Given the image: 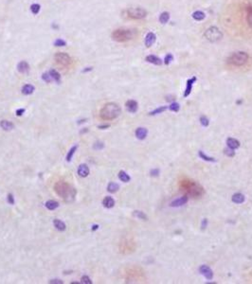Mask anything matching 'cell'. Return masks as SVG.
I'll use <instances>...</instances> for the list:
<instances>
[{
    "label": "cell",
    "mask_w": 252,
    "mask_h": 284,
    "mask_svg": "<svg viewBox=\"0 0 252 284\" xmlns=\"http://www.w3.org/2000/svg\"><path fill=\"white\" fill-rule=\"evenodd\" d=\"M40 9H41V7H40L39 4H32L30 6V11H31V12L33 14H39Z\"/></svg>",
    "instance_id": "36"
},
{
    "label": "cell",
    "mask_w": 252,
    "mask_h": 284,
    "mask_svg": "<svg viewBox=\"0 0 252 284\" xmlns=\"http://www.w3.org/2000/svg\"><path fill=\"white\" fill-rule=\"evenodd\" d=\"M30 69V66L26 61H22L17 64V70L20 73H27Z\"/></svg>",
    "instance_id": "19"
},
{
    "label": "cell",
    "mask_w": 252,
    "mask_h": 284,
    "mask_svg": "<svg viewBox=\"0 0 252 284\" xmlns=\"http://www.w3.org/2000/svg\"><path fill=\"white\" fill-rule=\"evenodd\" d=\"M188 201H189V197L187 196V195H184V196L174 199L173 201H172V203L170 204V205L172 207H182L184 205H186L188 203Z\"/></svg>",
    "instance_id": "10"
},
{
    "label": "cell",
    "mask_w": 252,
    "mask_h": 284,
    "mask_svg": "<svg viewBox=\"0 0 252 284\" xmlns=\"http://www.w3.org/2000/svg\"><path fill=\"white\" fill-rule=\"evenodd\" d=\"M0 126H1V128L4 130V131H11V130L14 129V123L11 122V121H8V120H2L1 122H0Z\"/></svg>",
    "instance_id": "21"
},
{
    "label": "cell",
    "mask_w": 252,
    "mask_h": 284,
    "mask_svg": "<svg viewBox=\"0 0 252 284\" xmlns=\"http://www.w3.org/2000/svg\"><path fill=\"white\" fill-rule=\"evenodd\" d=\"M78 174L81 177H86L89 174V168L86 164H82L78 168Z\"/></svg>",
    "instance_id": "16"
},
{
    "label": "cell",
    "mask_w": 252,
    "mask_h": 284,
    "mask_svg": "<svg viewBox=\"0 0 252 284\" xmlns=\"http://www.w3.org/2000/svg\"><path fill=\"white\" fill-rule=\"evenodd\" d=\"M168 108H169V106H159V107H157L156 109H154V110H153V111H151V112L149 113V116H156V115H158V114L163 113L164 111H166Z\"/></svg>",
    "instance_id": "28"
},
{
    "label": "cell",
    "mask_w": 252,
    "mask_h": 284,
    "mask_svg": "<svg viewBox=\"0 0 252 284\" xmlns=\"http://www.w3.org/2000/svg\"><path fill=\"white\" fill-rule=\"evenodd\" d=\"M109 127H110L109 124H105V125H100L99 128L100 129H106V128H109Z\"/></svg>",
    "instance_id": "49"
},
{
    "label": "cell",
    "mask_w": 252,
    "mask_h": 284,
    "mask_svg": "<svg viewBox=\"0 0 252 284\" xmlns=\"http://www.w3.org/2000/svg\"><path fill=\"white\" fill-rule=\"evenodd\" d=\"M199 272L202 276H204L205 279L208 280H211L213 279V271L211 269V267L208 265H201L199 268Z\"/></svg>",
    "instance_id": "9"
},
{
    "label": "cell",
    "mask_w": 252,
    "mask_h": 284,
    "mask_svg": "<svg viewBox=\"0 0 252 284\" xmlns=\"http://www.w3.org/2000/svg\"><path fill=\"white\" fill-rule=\"evenodd\" d=\"M222 32L220 31L217 27H211L209 28L205 32V37L207 38V40H209L211 43H215V42H218L220 39L222 38Z\"/></svg>",
    "instance_id": "6"
},
{
    "label": "cell",
    "mask_w": 252,
    "mask_h": 284,
    "mask_svg": "<svg viewBox=\"0 0 252 284\" xmlns=\"http://www.w3.org/2000/svg\"><path fill=\"white\" fill-rule=\"evenodd\" d=\"M121 107L115 102H108L102 107L100 116L103 120H113L121 115Z\"/></svg>",
    "instance_id": "3"
},
{
    "label": "cell",
    "mask_w": 252,
    "mask_h": 284,
    "mask_svg": "<svg viewBox=\"0 0 252 284\" xmlns=\"http://www.w3.org/2000/svg\"><path fill=\"white\" fill-rule=\"evenodd\" d=\"M54 190L66 202H72L76 196V189L64 181L57 182L54 186Z\"/></svg>",
    "instance_id": "1"
},
{
    "label": "cell",
    "mask_w": 252,
    "mask_h": 284,
    "mask_svg": "<svg viewBox=\"0 0 252 284\" xmlns=\"http://www.w3.org/2000/svg\"><path fill=\"white\" fill-rule=\"evenodd\" d=\"M160 174V171H159V169H152L151 171H150V175L151 176H158V174Z\"/></svg>",
    "instance_id": "43"
},
{
    "label": "cell",
    "mask_w": 252,
    "mask_h": 284,
    "mask_svg": "<svg viewBox=\"0 0 252 284\" xmlns=\"http://www.w3.org/2000/svg\"><path fill=\"white\" fill-rule=\"evenodd\" d=\"M245 195L244 194H242L240 193V192H237V193H234L233 195H232V197H231V200L233 203L235 204H238V205H240V204H243L244 202H245Z\"/></svg>",
    "instance_id": "18"
},
{
    "label": "cell",
    "mask_w": 252,
    "mask_h": 284,
    "mask_svg": "<svg viewBox=\"0 0 252 284\" xmlns=\"http://www.w3.org/2000/svg\"><path fill=\"white\" fill-rule=\"evenodd\" d=\"M156 34L153 33V32H149V33H147L146 35V37H145V41H144V43H145V45H146L147 47H150L152 45H153L154 42H156Z\"/></svg>",
    "instance_id": "14"
},
{
    "label": "cell",
    "mask_w": 252,
    "mask_h": 284,
    "mask_svg": "<svg viewBox=\"0 0 252 284\" xmlns=\"http://www.w3.org/2000/svg\"><path fill=\"white\" fill-rule=\"evenodd\" d=\"M180 188L193 198H200L205 193L204 188L201 185L188 178H185L180 181Z\"/></svg>",
    "instance_id": "2"
},
{
    "label": "cell",
    "mask_w": 252,
    "mask_h": 284,
    "mask_svg": "<svg viewBox=\"0 0 252 284\" xmlns=\"http://www.w3.org/2000/svg\"><path fill=\"white\" fill-rule=\"evenodd\" d=\"M127 14L133 19H143L146 17L147 12L142 8H130L127 9Z\"/></svg>",
    "instance_id": "7"
},
{
    "label": "cell",
    "mask_w": 252,
    "mask_h": 284,
    "mask_svg": "<svg viewBox=\"0 0 252 284\" xmlns=\"http://www.w3.org/2000/svg\"><path fill=\"white\" fill-rule=\"evenodd\" d=\"M66 45V41L62 40V39H57V40L54 42V45L55 47H64Z\"/></svg>",
    "instance_id": "40"
},
{
    "label": "cell",
    "mask_w": 252,
    "mask_h": 284,
    "mask_svg": "<svg viewBox=\"0 0 252 284\" xmlns=\"http://www.w3.org/2000/svg\"><path fill=\"white\" fill-rule=\"evenodd\" d=\"M53 224H54V227L59 231H64L66 228V224H64L63 221L58 220V219H55V220L53 221Z\"/></svg>",
    "instance_id": "22"
},
{
    "label": "cell",
    "mask_w": 252,
    "mask_h": 284,
    "mask_svg": "<svg viewBox=\"0 0 252 284\" xmlns=\"http://www.w3.org/2000/svg\"><path fill=\"white\" fill-rule=\"evenodd\" d=\"M198 155H199V157L201 158V159H203V160H204V161H207V162H216L215 158L211 157V156L206 155L203 151H199V152H198Z\"/></svg>",
    "instance_id": "31"
},
{
    "label": "cell",
    "mask_w": 252,
    "mask_h": 284,
    "mask_svg": "<svg viewBox=\"0 0 252 284\" xmlns=\"http://www.w3.org/2000/svg\"><path fill=\"white\" fill-rule=\"evenodd\" d=\"M169 19H170V14L167 12H164L159 15V22L161 24H166L169 21Z\"/></svg>",
    "instance_id": "33"
},
{
    "label": "cell",
    "mask_w": 252,
    "mask_h": 284,
    "mask_svg": "<svg viewBox=\"0 0 252 284\" xmlns=\"http://www.w3.org/2000/svg\"><path fill=\"white\" fill-rule=\"evenodd\" d=\"M133 214H134L135 217L140 219V220H142V221H147L148 220V217L146 216V214H145L144 212L140 211V210H135V211H134Z\"/></svg>",
    "instance_id": "34"
},
{
    "label": "cell",
    "mask_w": 252,
    "mask_h": 284,
    "mask_svg": "<svg viewBox=\"0 0 252 284\" xmlns=\"http://www.w3.org/2000/svg\"><path fill=\"white\" fill-rule=\"evenodd\" d=\"M132 37H133V33H132V31H129V29L119 28L112 32L113 40H115L117 42H121V43L131 40Z\"/></svg>",
    "instance_id": "5"
},
{
    "label": "cell",
    "mask_w": 252,
    "mask_h": 284,
    "mask_svg": "<svg viewBox=\"0 0 252 284\" xmlns=\"http://www.w3.org/2000/svg\"><path fill=\"white\" fill-rule=\"evenodd\" d=\"M42 79H43V81H45L47 83H49L50 81H51V80H52V79H51L49 73H44L43 75H42Z\"/></svg>",
    "instance_id": "41"
},
{
    "label": "cell",
    "mask_w": 252,
    "mask_h": 284,
    "mask_svg": "<svg viewBox=\"0 0 252 284\" xmlns=\"http://www.w3.org/2000/svg\"><path fill=\"white\" fill-rule=\"evenodd\" d=\"M103 147H104V144H103V143L101 142V141L96 142L94 144V149L95 150H102V149H103Z\"/></svg>",
    "instance_id": "44"
},
{
    "label": "cell",
    "mask_w": 252,
    "mask_h": 284,
    "mask_svg": "<svg viewBox=\"0 0 252 284\" xmlns=\"http://www.w3.org/2000/svg\"><path fill=\"white\" fill-rule=\"evenodd\" d=\"M247 22L252 28V5H249L247 8Z\"/></svg>",
    "instance_id": "29"
},
{
    "label": "cell",
    "mask_w": 252,
    "mask_h": 284,
    "mask_svg": "<svg viewBox=\"0 0 252 284\" xmlns=\"http://www.w3.org/2000/svg\"><path fill=\"white\" fill-rule=\"evenodd\" d=\"M48 73H49V75H50L51 79H52L53 81H55L57 83H59L60 81H61V76H60V74L58 73L56 70L51 69Z\"/></svg>",
    "instance_id": "30"
},
{
    "label": "cell",
    "mask_w": 252,
    "mask_h": 284,
    "mask_svg": "<svg viewBox=\"0 0 252 284\" xmlns=\"http://www.w3.org/2000/svg\"><path fill=\"white\" fill-rule=\"evenodd\" d=\"M169 109L172 111V112H178L180 110V104L178 102H172L169 105Z\"/></svg>",
    "instance_id": "35"
},
{
    "label": "cell",
    "mask_w": 252,
    "mask_h": 284,
    "mask_svg": "<svg viewBox=\"0 0 252 284\" xmlns=\"http://www.w3.org/2000/svg\"><path fill=\"white\" fill-rule=\"evenodd\" d=\"M81 280H82V283H83V284H91L92 283L91 279H90L89 277H87V276H83Z\"/></svg>",
    "instance_id": "42"
},
{
    "label": "cell",
    "mask_w": 252,
    "mask_h": 284,
    "mask_svg": "<svg viewBox=\"0 0 252 284\" xmlns=\"http://www.w3.org/2000/svg\"><path fill=\"white\" fill-rule=\"evenodd\" d=\"M196 81V77H192V79H189L187 81V85H186V89L184 91V97L187 98L190 96V94L192 93V86H193V83Z\"/></svg>",
    "instance_id": "12"
},
{
    "label": "cell",
    "mask_w": 252,
    "mask_h": 284,
    "mask_svg": "<svg viewBox=\"0 0 252 284\" xmlns=\"http://www.w3.org/2000/svg\"><path fill=\"white\" fill-rule=\"evenodd\" d=\"M192 18L194 19V20H196V21H202V20H204L205 17H206L205 14L203 12H201V11H196V12H194L192 14Z\"/></svg>",
    "instance_id": "25"
},
{
    "label": "cell",
    "mask_w": 252,
    "mask_h": 284,
    "mask_svg": "<svg viewBox=\"0 0 252 284\" xmlns=\"http://www.w3.org/2000/svg\"><path fill=\"white\" fill-rule=\"evenodd\" d=\"M49 283H52V284H63V281L60 279H51Z\"/></svg>",
    "instance_id": "48"
},
{
    "label": "cell",
    "mask_w": 252,
    "mask_h": 284,
    "mask_svg": "<svg viewBox=\"0 0 252 284\" xmlns=\"http://www.w3.org/2000/svg\"><path fill=\"white\" fill-rule=\"evenodd\" d=\"M146 62L150 64H156V66H161L162 64V61H161L160 58H158L156 55H149V56L146 57Z\"/></svg>",
    "instance_id": "15"
},
{
    "label": "cell",
    "mask_w": 252,
    "mask_h": 284,
    "mask_svg": "<svg viewBox=\"0 0 252 284\" xmlns=\"http://www.w3.org/2000/svg\"><path fill=\"white\" fill-rule=\"evenodd\" d=\"M24 113H25V109H24V108H20V109H17V110H16V116H18V117L22 116Z\"/></svg>",
    "instance_id": "47"
},
{
    "label": "cell",
    "mask_w": 252,
    "mask_h": 284,
    "mask_svg": "<svg viewBox=\"0 0 252 284\" xmlns=\"http://www.w3.org/2000/svg\"><path fill=\"white\" fill-rule=\"evenodd\" d=\"M200 123L202 124L203 127H208L209 125V120L207 117L202 116L201 117H200Z\"/></svg>",
    "instance_id": "37"
},
{
    "label": "cell",
    "mask_w": 252,
    "mask_h": 284,
    "mask_svg": "<svg viewBox=\"0 0 252 284\" xmlns=\"http://www.w3.org/2000/svg\"><path fill=\"white\" fill-rule=\"evenodd\" d=\"M103 207L106 208H112L115 205V200L110 196H106L102 201Z\"/></svg>",
    "instance_id": "20"
},
{
    "label": "cell",
    "mask_w": 252,
    "mask_h": 284,
    "mask_svg": "<svg viewBox=\"0 0 252 284\" xmlns=\"http://www.w3.org/2000/svg\"><path fill=\"white\" fill-rule=\"evenodd\" d=\"M34 86L33 85H31V84H25V85L23 86V88H22V93H23L24 95H30L34 92Z\"/></svg>",
    "instance_id": "24"
},
{
    "label": "cell",
    "mask_w": 252,
    "mask_h": 284,
    "mask_svg": "<svg viewBox=\"0 0 252 284\" xmlns=\"http://www.w3.org/2000/svg\"><path fill=\"white\" fill-rule=\"evenodd\" d=\"M248 61V54L245 51H238L232 53L228 57V62L232 66H242L245 64H247Z\"/></svg>",
    "instance_id": "4"
},
{
    "label": "cell",
    "mask_w": 252,
    "mask_h": 284,
    "mask_svg": "<svg viewBox=\"0 0 252 284\" xmlns=\"http://www.w3.org/2000/svg\"><path fill=\"white\" fill-rule=\"evenodd\" d=\"M46 207L47 208L48 210H54L59 207V203L55 200H48L46 202Z\"/></svg>",
    "instance_id": "23"
},
{
    "label": "cell",
    "mask_w": 252,
    "mask_h": 284,
    "mask_svg": "<svg viewBox=\"0 0 252 284\" xmlns=\"http://www.w3.org/2000/svg\"><path fill=\"white\" fill-rule=\"evenodd\" d=\"M225 155L228 156V157H233V156L235 155V152H234V150H232V149H229V148H227V149H225Z\"/></svg>",
    "instance_id": "39"
},
{
    "label": "cell",
    "mask_w": 252,
    "mask_h": 284,
    "mask_svg": "<svg viewBox=\"0 0 252 284\" xmlns=\"http://www.w3.org/2000/svg\"><path fill=\"white\" fill-rule=\"evenodd\" d=\"M125 106H126V109L128 110V112H130V113H135L138 111V102L134 100H127L126 103H125Z\"/></svg>",
    "instance_id": "11"
},
{
    "label": "cell",
    "mask_w": 252,
    "mask_h": 284,
    "mask_svg": "<svg viewBox=\"0 0 252 284\" xmlns=\"http://www.w3.org/2000/svg\"><path fill=\"white\" fill-rule=\"evenodd\" d=\"M227 144H228V147L229 149L235 150V149H238L239 147H240V141L237 140L236 138H228L227 139Z\"/></svg>",
    "instance_id": "17"
},
{
    "label": "cell",
    "mask_w": 252,
    "mask_h": 284,
    "mask_svg": "<svg viewBox=\"0 0 252 284\" xmlns=\"http://www.w3.org/2000/svg\"><path fill=\"white\" fill-rule=\"evenodd\" d=\"M92 70V67H86L85 69H83V72L85 73V72H88V71H91Z\"/></svg>",
    "instance_id": "50"
},
{
    "label": "cell",
    "mask_w": 252,
    "mask_h": 284,
    "mask_svg": "<svg viewBox=\"0 0 252 284\" xmlns=\"http://www.w3.org/2000/svg\"><path fill=\"white\" fill-rule=\"evenodd\" d=\"M77 149H78V145H75V146L71 147V149L69 150V152L67 153V155H66V161L67 162L71 161V159H72L74 153H75V152L77 151Z\"/></svg>",
    "instance_id": "32"
},
{
    "label": "cell",
    "mask_w": 252,
    "mask_h": 284,
    "mask_svg": "<svg viewBox=\"0 0 252 284\" xmlns=\"http://www.w3.org/2000/svg\"><path fill=\"white\" fill-rule=\"evenodd\" d=\"M119 186L115 182L109 183L107 186V190L110 192V193H115V192H117L119 190Z\"/></svg>",
    "instance_id": "27"
},
{
    "label": "cell",
    "mask_w": 252,
    "mask_h": 284,
    "mask_svg": "<svg viewBox=\"0 0 252 284\" xmlns=\"http://www.w3.org/2000/svg\"><path fill=\"white\" fill-rule=\"evenodd\" d=\"M55 61L58 64L62 66H69L71 64V58L68 54L64 53V52H58L55 54Z\"/></svg>",
    "instance_id": "8"
},
{
    "label": "cell",
    "mask_w": 252,
    "mask_h": 284,
    "mask_svg": "<svg viewBox=\"0 0 252 284\" xmlns=\"http://www.w3.org/2000/svg\"><path fill=\"white\" fill-rule=\"evenodd\" d=\"M98 228H99V226H98V224H94V226H93V227H92V230H93V231H95V230L98 229Z\"/></svg>",
    "instance_id": "51"
},
{
    "label": "cell",
    "mask_w": 252,
    "mask_h": 284,
    "mask_svg": "<svg viewBox=\"0 0 252 284\" xmlns=\"http://www.w3.org/2000/svg\"><path fill=\"white\" fill-rule=\"evenodd\" d=\"M173 60V56L171 53H169V54H167L166 56H165V59H164V63H165V64H167V66H168V64H170L171 63H172Z\"/></svg>",
    "instance_id": "38"
},
{
    "label": "cell",
    "mask_w": 252,
    "mask_h": 284,
    "mask_svg": "<svg viewBox=\"0 0 252 284\" xmlns=\"http://www.w3.org/2000/svg\"><path fill=\"white\" fill-rule=\"evenodd\" d=\"M7 201L9 205H14V197L12 196V193H9L8 194V197H7Z\"/></svg>",
    "instance_id": "45"
},
{
    "label": "cell",
    "mask_w": 252,
    "mask_h": 284,
    "mask_svg": "<svg viewBox=\"0 0 252 284\" xmlns=\"http://www.w3.org/2000/svg\"><path fill=\"white\" fill-rule=\"evenodd\" d=\"M135 136H137L138 139L140 140H143L147 138L148 135V130L146 128H143V127H138V128L135 130Z\"/></svg>",
    "instance_id": "13"
},
{
    "label": "cell",
    "mask_w": 252,
    "mask_h": 284,
    "mask_svg": "<svg viewBox=\"0 0 252 284\" xmlns=\"http://www.w3.org/2000/svg\"><path fill=\"white\" fill-rule=\"evenodd\" d=\"M207 226H208V220H207V219H203L202 224H201L202 230H205Z\"/></svg>",
    "instance_id": "46"
},
{
    "label": "cell",
    "mask_w": 252,
    "mask_h": 284,
    "mask_svg": "<svg viewBox=\"0 0 252 284\" xmlns=\"http://www.w3.org/2000/svg\"><path fill=\"white\" fill-rule=\"evenodd\" d=\"M119 179L121 180V182H124V183H128L129 181L131 180V177L129 176L128 174H126L124 171H121L119 172Z\"/></svg>",
    "instance_id": "26"
}]
</instances>
